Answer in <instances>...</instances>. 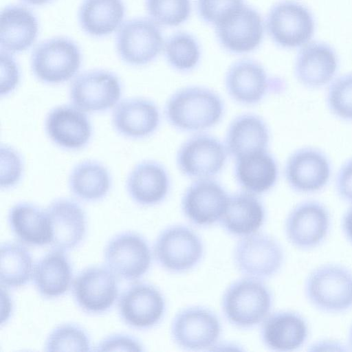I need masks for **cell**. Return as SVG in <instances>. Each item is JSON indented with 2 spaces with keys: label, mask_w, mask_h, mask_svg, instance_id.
Segmentation results:
<instances>
[{
  "label": "cell",
  "mask_w": 352,
  "mask_h": 352,
  "mask_svg": "<svg viewBox=\"0 0 352 352\" xmlns=\"http://www.w3.org/2000/svg\"><path fill=\"white\" fill-rule=\"evenodd\" d=\"M223 104L210 89L188 87L173 94L166 102L165 114L175 128L194 131L210 128L221 120Z\"/></svg>",
  "instance_id": "1"
},
{
  "label": "cell",
  "mask_w": 352,
  "mask_h": 352,
  "mask_svg": "<svg viewBox=\"0 0 352 352\" xmlns=\"http://www.w3.org/2000/svg\"><path fill=\"white\" fill-rule=\"evenodd\" d=\"M272 296L259 279L250 277L232 283L225 291L221 302L227 320L241 328L254 327L269 316Z\"/></svg>",
  "instance_id": "2"
},
{
  "label": "cell",
  "mask_w": 352,
  "mask_h": 352,
  "mask_svg": "<svg viewBox=\"0 0 352 352\" xmlns=\"http://www.w3.org/2000/svg\"><path fill=\"white\" fill-rule=\"evenodd\" d=\"M309 302L327 313H341L352 308V272L336 265H321L313 270L305 283Z\"/></svg>",
  "instance_id": "3"
},
{
  "label": "cell",
  "mask_w": 352,
  "mask_h": 352,
  "mask_svg": "<svg viewBox=\"0 0 352 352\" xmlns=\"http://www.w3.org/2000/svg\"><path fill=\"white\" fill-rule=\"evenodd\" d=\"M81 54L72 41L63 37L47 40L34 50L31 67L34 76L47 84H60L72 78L79 70Z\"/></svg>",
  "instance_id": "4"
},
{
  "label": "cell",
  "mask_w": 352,
  "mask_h": 352,
  "mask_svg": "<svg viewBox=\"0 0 352 352\" xmlns=\"http://www.w3.org/2000/svg\"><path fill=\"white\" fill-rule=\"evenodd\" d=\"M204 254L199 236L190 228L173 226L164 230L154 245V255L166 270L180 273L195 267Z\"/></svg>",
  "instance_id": "5"
},
{
  "label": "cell",
  "mask_w": 352,
  "mask_h": 352,
  "mask_svg": "<svg viewBox=\"0 0 352 352\" xmlns=\"http://www.w3.org/2000/svg\"><path fill=\"white\" fill-rule=\"evenodd\" d=\"M122 95V86L113 73L97 69L84 72L72 82L69 97L72 104L87 113L107 111L115 107Z\"/></svg>",
  "instance_id": "6"
},
{
  "label": "cell",
  "mask_w": 352,
  "mask_h": 352,
  "mask_svg": "<svg viewBox=\"0 0 352 352\" xmlns=\"http://www.w3.org/2000/svg\"><path fill=\"white\" fill-rule=\"evenodd\" d=\"M283 261L284 252L279 243L264 234L244 236L234 250V261L239 271L259 280L276 274Z\"/></svg>",
  "instance_id": "7"
},
{
  "label": "cell",
  "mask_w": 352,
  "mask_h": 352,
  "mask_svg": "<svg viewBox=\"0 0 352 352\" xmlns=\"http://www.w3.org/2000/svg\"><path fill=\"white\" fill-rule=\"evenodd\" d=\"M266 28L273 41L285 48L305 44L311 38L314 21L310 12L302 4L290 0L275 4L266 19Z\"/></svg>",
  "instance_id": "8"
},
{
  "label": "cell",
  "mask_w": 352,
  "mask_h": 352,
  "mask_svg": "<svg viewBox=\"0 0 352 352\" xmlns=\"http://www.w3.org/2000/svg\"><path fill=\"white\" fill-rule=\"evenodd\" d=\"M164 46L162 32L154 21L137 18L126 21L120 28L116 47L127 64L144 65L153 60Z\"/></svg>",
  "instance_id": "9"
},
{
  "label": "cell",
  "mask_w": 352,
  "mask_h": 352,
  "mask_svg": "<svg viewBox=\"0 0 352 352\" xmlns=\"http://www.w3.org/2000/svg\"><path fill=\"white\" fill-rule=\"evenodd\" d=\"M214 26L219 43L233 54L253 51L263 37L261 15L255 9L244 4L228 12Z\"/></svg>",
  "instance_id": "10"
},
{
  "label": "cell",
  "mask_w": 352,
  "mask_h": 352,
  "mask_svg": "<svg viewBox=\"0 0 352 352\" xmlns=\"http://www.w3.org/2000/svg\"><path fill=\"white\" fill-rule=\"evenodd\" d=\"M221 331L220 321L209 309L194 306L181 310L171 324V336L181 348L204 350L218 341Z\"/></svg>",
  "instance_id": "11"
},
{
  "label": "cell",
  "mask_w": 352,
  "mask_h": 352,
  "mask_svg": "<svg viewBox=\"0 0 352 352\" xmlns=\"http://www.w3.org/2000/svg\"><path fill=\"white\" fill-rule=\"evenodd\" d=\"M104 259L108 268L125 280H136L144 275L151 264V252L140 234L127 232L117 234L107 243Z\"/></svg>",
  "instance_id": "12"
},
{
  "label": "cell",
  "mask_w": 352,
  "mask_h": 352,
  "mask_svg": "<svg viewBox=\"0 0 352 352\" xmlns=\"http://www.w3.org/2000/svg\"><path fill=\"white\" fill-rule=\"evenodd\" d=\"M331 224L327 208L316 201L296 205L285 221V234L295 247L309 250L320 245L327 237Z\"/></svg>",
  "instance_id": "13"
},
{
  "label": "cell",
  "mask_w": 352,
  "mask_h": 352,
  "mask_svg": "<svg viewBox=\"0 0 352 352\" xmlns=\"http://www.w3.org/2000/svg\"><path fill=\"white\" fill-rule=\"evenodd\" d=\"M227 153L226 147L217 139L199 134L181 146L177 163L179 170L188 177L209 178L221 171L226 163Z\"/></svg>",
  "instance_id": "14"
},
{
  "label": "cell",
  "mask_w": 352,
  "mask_h": 352,
  "mask_svg": "<svg viewBox=\"0 0 352 352\" xmlns=\"http://www.w3.org/2000/svg\"><path fill=\"white\" fill-rule=\"evenodd\" d=\"M118 310L122 319L131 327L146 329L159 323L166 310L162 293L147 283L128 287L120 296Z\"/></svg>",
  "instance_id": "15"
},
{
  "label": "cell",
  "mask_w": 352,
  "mask_h": 352,
  "mask_svg": "<svg viewBox=\"0 0 352 352\" xmlns=\"http://www.w3.org/2000/svg\"><path fill=\"white\" fill-rule=\"evenodd\" d=\"M73 295L78 306L87 313L107 311L118 296L117 279L109 269L88 267L75 278Z\"/></svg>",
  "instance_id": "16"
},
{
  "label": "cell",
  "mask_w": 352,
  "mask_h": 352,
  "mask_svg": "<svg viewBox=\"0 0 352 352\" xmlns=\"http://www.w3.org/2000/svg\"><path fill=\"white\" fill-rule=\"evenodd\" d=\"M229 196L217 182L199 179L186 190L182 200L185 216L193 224L208 226L220 221Z\"/></svg>",
  "instance_id": "17"
},
{
  "label": "cell",
  "mask_w": 352,
  "mask_h": 352,
  "mask_svg": "<svg viewBox=\"0 0 352 352\" xmlns=\"http://www.w3.org/2000/svg\"><path fill=\"white\" fill-rule=\"evenodd\" d=\"M331 166L327 157L318 149L301 148L288 158L285 175L289 186L301 193L317 192L328 183Z\"/></svg>",
  "instance_id": "18"
},
{
  "label": "cell",
  "mask_w": 352,
  "mask_h": 352,
  "mask_svg": "<svg viewBox=\"0 0 352 352\" xmlns=\"http://www.w3.org/2000/svg\"><path fill=\"white\" fill-rule=\"evenodd\" d=\"M46 133L56 146L67 150L85 147L92 136V126L85 112L72 105L52 109L45 121Z\"/></svg>",
  "instance_id": "19"
},
{
  "label": "cell",
  "mask_w": 352,
  "mask_h": 352,
  "mask_svg": "<svg viewBox=\"0 0 352 352\" xmlns=\"http://www.w3.org/2000/svg\"><path fill=\"white\" fill-rule=\"evenodd\" d=\"M226 87L230 96L245 104L258 102L269 88H283L280 79H270L265 69L258 63L242 59L233 63L226 75Z\"/></svg>",
  "instance_id": "20"
},
{
  "label": "cell",
  "mask_w": 352,
  "mask_h": 352,
  "mask_svg": "<svg viewBox=\"0 0 352 352\" xmlns=\"http://www.w3.org/2000/svg\"><path fill=\"white\" fill-rule=\"evenodd\" d=\"M52 228L50 245L67 251L76 247L86 232V217L81 206L69 199L52 202L45 210Z\"/></svg>",
  "instance_id": "21"
},
{
  "label": "cell",
  "mask_w": 352,
  "mask_h": 352,
  "mask_svg": "<svg viewBox=\"0 0 352 352\" xmlns=\"http://www.w3.org/2000/svg\"><path fill=\"white\" fill-rule=\"evenodd\" d=\"M160 112L151 100L127 98L114 107L111 122L116 131L128 138L140 139L152 134L160 124Z\"/></svg>",
  "instance_id": "22"
},
{
  "label": "cell",
  "mask_w": 352,
  "mask_h": 352,
  "mask_svg": "<svg viewBox=\"0 0 352 352\" xmlns=\"http://www.w3.org/2000/svg\"><path fill=\"white\" fill-rule=\"evenodd\" d=\"M309 333L306 320L292 311H280L267 317L261 336L263 344L276 351H292L302 346Z\"/></svg>",
  "instance_id": "23"
},
{
  "label": "cell",
  "mask_w": 352,
  "mask_h": 352,
  "mask_svg": "<svg viewBox=\"0 0 352 352\" xmlns=\"http://www.w3.org/2000/svg\"><path fill=\"white\" fill-rule=\"evenodd\" d=\"M338 68L334 51L327 44L314 42L299 52L294 67L297 80L309 88H318L329 83Z\"/></svg>",
  "instance_id": "24"
},
{
  "label": "cell",
  "mask_w": 352,
  "mask_h": 352,
  "mask_svg": "<svg viewBox=\"0 0 352 352\" xmlns=\"http://www.w3.org/2000/svg\"><path fill=\"white\" fill-rule=\"evenodd\" d=\"M126 190L131 198L142 206H153L167 195L170 181L166 169L153 161H144L129 173Z\"/></svg>",
  "instance_id": "25"
},
{
  "label": "cell",
  "mask_w": 352,
  "mask_h": 352,
  "mask_svg": "<svg viewBox=\"0 0 352 352\" xmlns=\"http://www.w3.org/2000/svg\"><path fill=\"white\" fill-rule=\"evenodd\" d=\"M265 210L252 193L239 192L229 197L220 223L229 234L247 236L254 234L263 225Z\"/></svg>",
  "instance_id": "26"
},
{
  "label": "cell",
  "mask_w": 352,
  "mask_h": 352,
  "mask_svg": "<svg viewBox=\"0 0 352 352\" xmlns=\"http://www.w3.org/2000/svg\"><path fill=\"white\" fill-rule=\"evenodd\" d=\"M270 133L265 122L258 116L243 114L230 124L226 137L227 152L237 160L266 151Z\"/></svg>",
  "instance_id": "27"
},
{
  "label": "cell",
  "mask_w": 352,
  "mask_h": 352,
  "mask_svg": "<svg viewBox=\"0 0 352 352\" xmlns=\"http://www.w3.org/2000/svg\"><path fill=\"white\" fill-rule=\"evenodd\" d=\"M38 23L30 10L9 6L1 12L0 42L2 50L19 52L28 49L36 40Z\"/></svg>",
  "instance_id": "28"
},
{
  "label": "cell",
  "mask_w": 352,
  "mask_h": 352,
  "mask_svg": "<svg viewBox=\"0 0 352 352\" xmlns=\"http://www.w3.org/2000/svg\"><path fill=\"white\" fill-rule=\"evenodd\" d=\"M8 221L14 235L23 243L30 245L50 244L52 228L45 210L38 206L21 202L10 210Z\"/></svg>",
  "instance_id": "29"
},
{
  "label": "cell",
  "mask_w": 352,
  "mask_h": 352,
  "mask_svg": "<svg viewBox=\"0 0 352 352\" xmlns=\"http://www.w3.org/2000/svg\"><path fill=\"white\" fill-rule=\"evenodd\" d=\"M32 276L39 294L45 298H53L63 295L69 289L72 270L63 251L56 250L35 264Z\"/></svg>",
  "instance_id": "30"
},
{
  "label": "cell",
  "mask_w": 352,
  "mask_h": 352,
  "mask_svg": "<svg viewBox=\"0 0 352 352\" xmlns=\"http://www.w3.org/2000/svg\"><path fill=\"white\" fill-rule=\"evenodd\" d=\"M234 175L238 184L246 192L261 194L276 184L278 166L272 155L264 151L236 160Z\"/></svg>",
  "instance_id": "31"
},
{
  "label": "cell",
  "mask_w": 352,
  "mask_h": 352,
  "mask_svg": "<svg viewBox=\"0 0 352 352\" xmlns=\"http://www.w3.org/2000/svg\"><path fill=\"white\" fill-rule=\"evenodd\" d=\"M124 16L122 0H85L79 10V22L89 34L102 36L114 32Z\"/></svg>",
  "instance_id": "32"
},
{
  "label": "cell",
  "mask_w": 352,
  "mask_h": 352,
  "mask_svg": "<svg viewBox=\"0 0 352 352\" xmlns=\"http://www.w3.org/2000/svg\"><path fill=\"white\" fill-rule=\"evenodd\" d=\"M111 186V177L102 164L87 160L76 164L69 177L72 192L85 201H96L104 198Z\"/></svg>",
  "instance_id": "33"
},
{
  "label": "cell",
  "mask_w": 352,
  "mask_h": 352,
  "mask_svg": "<svg viewBox=\"0 0 352 352\" xmlns=\"http://www.w3.org/2000/svg\"><path fill=\"white\" fill-rule=\"evenodd\" d=\"M33 268L32 256L25 247L16 243L1 245V285L11 288L23 286L30 280Z\"/></svg>",
  "instance_id": "34"
},
{
  "label": "cell",
  "mask_w": 352,
  "mask_h": 352,
  "mask_svg": "<svg viewBox=\"0 0 352 352\" xmlns=\"http://www.w3.org/2000/svg\"><path fill=\"white\" fill-rule=\"evenodd\" d=\"M164 47L167 62L177 71H190L199 61L201 51L199 43L188 33L180 32L171 35Z\"/></svg>",
  "instance_id": "35"
},
{
  "label": "cell",
  "mask_w": 352,
  "mask_h": 352,
  "mask_svg": "<svg viewBox=\"0 0 352 352\" xmlns=\"http://www.w3.org/2000/svg\"><path fill=\"white\" fill-rule=\"evenodd\" d=\"M146 8L156 24L175 27L188 19L191 3L190 0H146Z\"/></svg>",
  "instance_id": "36"
},
{
  "label": "cell",
  "mask_w": 352,
  "mask_h": 352,
  "mask_svg": "<svg viewBox=\"0 0 352 352\" xmlns=\"http://www.w3.org/2000/svg\"><path fill=\"white\" fill-rule=\"evenodd\" d=\"M47 351H89L91 343L86 332L79 326L65 324L50 334L45 343Z\"/></svg>",
  "instance_id": "37"
},
{
  "label": "cell",
  "mask_w": 352,
  "mask_h": 352,
  "mask_svg": "<svg viewBox=\"0 0 352 352\" xmlns=\"http://www.w3.org/2000/svg\"><path fill=\"white\" fill-rule=\"evenodd\" d=\"M327 103L337 117L352 120V73L335 79L329 85Z\"/></svg>",
  "instance_id": "38"
},
{
  "label": "cell",
  "mask_w": 352,
  "mask_h": 352,
  "mask_svg": "<svg viewBox=\"0 0 352 352\" xmlns=\"http://www.w3.org/2000/svg\"><path fill=\"white\" fill-rule=\"evenodd\" d=\"M23 172V162L16 150L7 145L1 146V187L8 189L19 183Z\"/></svg>",
  "instance_id": "39"
},
{
  "label": "cell",
  "mask_w": 352,
  "mask_h": 352,
  "mask_svg": "<svg viewBox=\"0 0 352 352\" xmlns=\"http://www.w3.org/2000/svg\"><path fill=\"white\" fill-rule=\"evenodd\" d=\"M242 4L243 0H197L199 16L206 23L214 25L226 14Z\"/></svg>",
  "instance_id": "40"
},
{
  "label": "cell",
  "mask_w": 352,
  "mask_h": 352,
  "mask_svg": "<svg viewBox=\"0 0 352 352\" xmlns=\"http://www.w3.org/2000/svg\"><path fill=\"white\" fill-rule=\"evenodd\" d=\"M20 79L19 67L12 56L1 51V96H8L17 87Z\"/></svg>",
  "instance_id": "41"
},
{
  "label": "cell",
  "mask_w": 352,
  "mask_h": 352,
  "mask_svg": "<svg viewBox=\"0 0 352 352\" xmlns=\"http://www.w3.org/2000/svg\"><path fill=\"white\" fill-rule=\"evenodd\" d=\"M141 344L134 338L126 335H114L106 338L98 345L96 351H142Z\"/></svg>",
  "instance_id": "42"
},
{
  "label": "cell",
  "mask_w": 352,
  "mask_h": 352,
  "mask_svg": "<svg viewBox=\"0 0 352 352\" xmlns=\"http://www.w3.org/2000/svg\"><path fill=\"white\" fill-rule=\"evenodd\" d=\"M336 187L338 195L345 201L352 203V158L344 162L339 169Z\"/></svg>",
  "instance_id": "43"
},
{
  "label": "cell",
  "mask_w": 352,
  "mask_h": 352,
  "mask_svg": "<svg viewBox=\"0 0 352 352\" xmlns=\"http://www.w3.org/2000/svg\"><path fill=\"white\" fill-rule=\"evenodd\" d=\"M342 228L344 236L352 244V206L346 211L342 217Z\"/></svg>",
  "instance_id": "44"
},
{
  "label": "cell",
  "mask_w": 352,
  "mask_h": 352,
  "mask_svg": "<svg viewBox=\"0 0 352 352\" xmlns=\"http://www.w3.org/2000/svg\"><path fill=\"white\" fill-rule=\"evenodd\" d=\"M22 1L27 3L31 4V5L40 6V5L45 4L52 0H22Z\"/></svg>",
  "instance_id": "45"
},
{
  "label": "cell",
  "mask_w": 352,
  "mask_h": 352,
  "mask_svg": "<svg viewBox=\"0 0 352 352\" xmlns=\"http://www.w3.org/2000/svg\"><path fill=\"white\" fill-rule=\"evenodd\" d=\"M348 341H349V346L351 348V350H352V324L349 329V336H348Z\"/></svg>",
  "instance_id": "46"
}]
</instances>
